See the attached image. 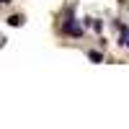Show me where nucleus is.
Instances as JSON below:
<instances>
[{"mask_svg":"<svg viewBox=\"0 0 129 129\" xmlns=\"http://www.w3.org/2000/svg\"><path fill=\"white\" fill-rule=\"evenodd\" d=\"M8 23H10V26H21V23H23V16H10Z\"/></svg>","mask_w":129,"mask_h":129,"instance_id":"f03ea898","label":"nucleus"},{"mask_svg":"<svg viewBox=\"0 0 129 129\" xmlns=\"http://www.w3.org/2000/svg\"><path fill=\"white\" fill-rule=\"evenodd\" d=\"M88 57H90L93 62H101V59H103V57H101V52H90V54H88Z\"/></svg>","mask_w":129,"mask_h":129,"instance_id":"20e7f679","label":"nucleus"},{"mask_svg":"<svg viewBox=\"0 0 129 129\" xmlns=\"http://www.w3.org/2000/svg\"><path fill=\"white\" fill-rule=\"evenodd\" d=\"M0 3H3V5H8V3H10V0H0Z\"/></svg>","mask_w":129,"mask_h":129,"instance_id":"39448f33","label":"nucleus"},{"mask_svg":"<svg viewBox=\"0 0 129 129\" xmlns=\"http://www.w3.org/2000/svg\"><path fill=\"white\" fill-rule=\"evenodd\" d=\"M62 34H70V36H83V23H80V21H75V18L64 21V23H62Z\"/></svg>","mask_w":129,"mask_h":129,"instance_id":"f257e3e1","label":"nucleus"},{"mask_svg":"<svg viewBox=\"0 0 129 129\" xmlns=\"http://www.w3.org/2000/svg\"><path fill=\"white\" fill-rule=\"evenodd\" d=\"M121 44L129 47V31H126V28H121Z\"/></svg>","mask_w":129,"mask_h":129,"instance_id":"7ed1b4c3","label":"nucleus"}]
</instances>
